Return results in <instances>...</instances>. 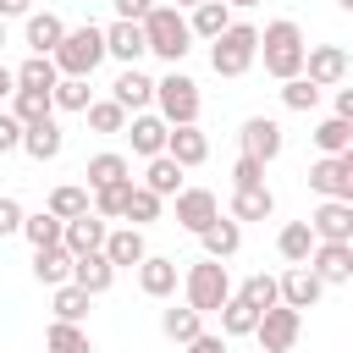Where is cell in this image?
I'll use <instances>...</instances> for the list:
<instances>
[{"label":"cell","instance_id":"cell-1","mask_svg":"<svg viewBox=\"0 0 353 353\" xmlns=\"http://www.w3.org/2000/svg\"><path fill=\"white\" fill-rule=\"evenodd\" d=\"M259 55H265V72H270V77H281V83L303 77V61H309L303 28H298L292 17H276V22L259 33Z\"/></svg>","mask_w":353,"mask_h":353},{"label":"cell","instance_id":"cell-2","mask_svg":"<svg viewBox=\"0 0 353 353\" xmlns=\"http://www.w3.org/2000/svg\"><path fill=\"white\" fill-rule=\"evenodd\" d=\"M143 33H149V55H160V61H171V66L193 50V22H188L176 6H154V11L143 17Z\"/></svg>","mask_w":353,"mask_h":353},{"label":"cell","instance_id":"cell-3","mask_svg":"<svg viewBox=\"0 0 353 353\" xmlns=\"http://www.w3.org/2000/svg\"><path fill=\"white\" fill-rule=\"evenodd\" d=\"M182 292H188V303H193L199 314H221L226 298H232V276H226L221 259H199V265H188Z\"/></svg>","mask_w":353,"mask_h":353},{"label":"cell","instance_id":"cell-4","mask_svg":"<svg viewBox=\"0 0 353 353\" xmlns=\"http://www.w3.org/2000/svg\"><path fill=\"white\" fill-rule=\"evenodd\" d=\"M254 61H259V28H248V22H232V28L210 44V66H215L221 77H243Z\"/></svg>","mask_w":353,"mask_h":353},{"label":"cell","instance_id":"cell-5","mask_svg":"<svg viewBox=\"0 0 353 353\" xmlns=\"http://www.w3.org/2000/svg\"><path fill=\"white\" fill-rule=\"evenodd\" d=\"M105 55H110V50H105V28L83 22V28H72L66 44L55 50V66H61V77H94V66H99Z\"/></svg>","mask_w":353,"mask_h":353},{"label":"cell","instance_id":"cell-6","mask_svg":"<svg viewBox=\"0 0 353 353\" xmlns=\"http://www.w3.org/2000/svg\"><path fill=\"white\" fill-rule=\"evenodd\" d=\"M154 105H160V116L171 121V127H199V83L193 77H182V72H171V77H160V88H154Z\"/></svg>","mask_w":353,"mask_h":353},{"label":"cell","instance_id":"cell-7","mask_svg":"<svg viewBox=\"0 0 353 353\" xmlns=\"http://www.w3.org/2000/svg\"><path fill=\"white\" fill-rule=\"evenodd\" d=\"M298 331H303V314L298 309H287V303H276V309H265L259 314V347L265 353H292V342H298Z\"/></svg>","mask_w":353,"mask_h":353},{"label":"cell","instance_id":"cell-8","mask_svg":"<svg viewBox=\"0 0 353 353\" xmlns=\"http://www.w3.org/2000/svg\"><path fill=\"white\" fill-rule=\"evenodd\" d=\"M176 221L199 237V232H210L215 221H221V204H215V193L210 188H182L176 193Z\"/></svg>","mask_w":353,"mask_h":353},{"label":"cell","instance_id":"cell-9","mask_svg":"<svg viewBox=\"0 0 353 353\" xmlns=\"http://www.w3.org/2000/svg\"><path fill=\"white\" fill-rule=\"evenodd\" d=\"M303 77H309V83H320V88H336V83L347 77V50H342V44H309Z\"/></svg>","mask_w":353,"mask_h":353},{"label":"cell","instance_id":"cell-10","mask_svg":"<svg viewBox=\"0 0 353 353\" xmlns=\"http://www.w3.org/2000/svg\"><path fill=\"white\" fill-rule=\"evenodd\" d=\"M154 88H160V83H154V77H143V72H138V66H121V77H116V83H110V99H116V105H121V110H127V116H132V110H138V116H143V110H149V105H154Z\"/></svg>","mask_w":353,"mask_h":353},{"label":"cell","instance_id":"cell-11","mask_svg":"<svg viewBox=\"0 0 353 353\" xmlns=\"http://www.w3.org/2000/svg\"><path fill=\"white\" fill-rule=\"evenodd\" d=\"M127 138H132V154L154 160V154H165V143H171V121L154 116V110H143V116L127 121Z\"/></svg>","mask_w":353,"mask_h":353},{"label":"cell","instance_id":"cell-12","mask_svg":"<svg viewBox=\"0 0 353 353\" xmlns=\"http://www.w3.org/2000/svg\"><path fill=\"white\" fill-rule=\"evenodd\" d=\"M320 292H325V281H320L309 265H287V270H281V303H287V309L303 314V309L320 303Z\"/></svg>","mask_w":353,"mask_h":353},{"label":"cell","instance_id":"cell-13","mask_svg":"<svg viewBox=\"0 0 353 353\" xmlns=\"http://www.w3.org/2000/svg\"><path fill=\"white\" fill-rule=\"evenodd\" d=\"M309 226H314L320 243H353V204H342V199H320V210L309 215Z\"/></svg>","mask_w":353,"mask_h":353},{"label":"cell","instance_id":"cell-14","mask_svg":"<svg viewBox=\"0 0 353 353\" xmlns=\"http://www.w3.org/2000/svg\"><path fill=\"white\" fill-rule=\"evenodd\" d=\"M237 138H243V154H254V160H265V165H270V160L281 154V143H287V138H281V127H276L270 116H248Z\"/></svg>","mask_w":353,"mask_h":353},{"label":"cell","instance_id":"cell-15","mask_svg":"<svg viewBox=\"0 0 353 353\" xmlns=\"http://www.w3.org/2000/svg\"><path fill=\"white\" fill-rule=\"evenodd\" d=\"M309 270H314L325 287L353 281V243H320V248H314V259H309Z\"/></svg>","mask_w":353,"mask_h":353},{"label":"cell","instance_id":"cell-16","mask_svg":"<svg viewBox=\"0 0 353 353\" xmlns=\"http://www.w3.org/2000/svg\"><path fill=\"white\" fill-rule=\"evenodd\" d=\"M105 50H110L121 66H138V55H149L143 22H110V28H105Z\"/></svg>","mask_w":353,"mask_h":353},{"label":"cell","instance_id":"cell-17","mask_svg":"<svg viewBox=\"0 0 353 353\" xmlns=\"http://www.w3.org/2000/svg\"><path fill=\"white\" fill-rule=\"evenodd\" d=\"M105 259H110L116 270H132V265H143V259H149L143 226H116V232L105 237Z\"/></svg>","mask_w":353,"mask_h":353},{"label":"cell","instance_id":"cell-18","mask_svg":"<svg viewBox=\"0 0 353 353\" xmlns=\"http://www.w3.org/2000/svg\"><path fill=\"white\" fill-rule=\"evenodd\" d=\"M105 237H110V226H105V215H77V221H66V248L83 259V254H105Z\"/></svg>","mask_w":353,"mask_h":353},{"label":"cell","instance_id":"cell-19","mask_svg":"<svg viewBox=\"0 0 353 353\" xmlns=\"http://www.w3.org/2000/svg\"><path fill=\"white\" fill-rule=\"evenodd\" d=\"M66 33H72V28H66L55 11H33V17H28V50H33V55H55V50L66 44Z\"/></svg>","mask_w":353,"mask_h":353},{"label":"cell","instance_id":"cell-20","mask_svg":"<svg viewBox=\"0 0 353 353\" xmlns=\"http://www.w3.org/2000/svg\"><path fill=\"white\" fill-rule=\"evenodd\" d=\"M72 265H77V254H72L66 243H55V248H33V276H39L44 287H66V281H72Z\"/></svg>","mask_w":353,"mask_h":353},{"label":"cell","instance_id":"cell-21","mask_svg":"<svg viewBox=\"0 0 353 353\" xmlns=\"http://www.w3.org/2000/svg\"><path fill=\"white\" fill-rule=\"evenodd\" d=\"M276 248H281V259H287V265H309V259H314V248H320V237H314V226H309V221H287V226H281V237H276Z\"/></svg>","mask_w":353,"mask_h":353},{"label":"cell","instance_id":"cell-22","mask_svg":"<svg viewBox=\"0 0 353 353\" xmlns=\"http://www.w3.org/2000/svg\"><path fill=\"white\" fill-rule=\"evenodd\" d=\"M72 281H77L88 298H99V292H110V287H116V265H110L105 254H83V259L72 265Z\"/></svg>","mask_w":353,"mask_h":353},{"label":"cell","instance_id":"cell-23","mask_svg":"<svg viewBox=\"0 0 353 353\" xmlns=\"http://www.w3.org/2000/svg\"><path fill=\"white\" fill-rule=\"evenodd\" d=\"M138 287H143V298H171V292H176V259L149 254V259L138 265Z\"/></svg>","mask_w":353,"mask_h":353},{"label":"cell","instance_id":"cell-24","mask_svg":"<svg viewBox=\"0 0 353 353\" xmlns=\"http://www.w3.org/2000/svg\"><path fill=\"white\" fill-rule=\"evenodd\" d=\"M165 154L188 171V165H204L210 160V138L199 132V127H171V143H165Z\"/></svg>","mask_w":353,"mask_h":353},{"label":"cell","instance_id":"cell-25","mask_svg":"<svg viewBox=\"0 0 353 353\" xmlns=\"http://www.w3.org/2000/svg\"><path fill=\"white\" fill-rule=\"evenodd\" d=\"M55 83H61V66H55V55H28V61L17 66V88L55 94Z\"/></svg>","mask_w":353,"mask_h":353},{"label":"cell","instance_id":"cell-26","mask_svg":"<svg viewBox=\"0 0 353 353\" xmlns=\"http://www.w3.org/2000/svg\"><path fill=\"white\" fill-rule=\"evenodd\" d=\"M160 331H165L171 342H182V347H188V342H199V336H204V314H199L193 303H182V309L171 303V309L160 314Z\"/></svg>","mask_w":353,"mask_h":353},{"label":"cell","instance_id":"cell-27","mask_svg":"<svg viewBox=\"0 0 353 353\" xmlns=\"http://www.w3.org/2000/svg\"><path fill=\"white\" fill-rule=\"evenodd\" d=\"M188 22H193V39H210V44H215V39L232 28V6H226V0H204V6H193Z\"/></svg>","mask_w":353,"mask_h":353},{"label":"cell","instance_id":"cell-28","mask_svg":"<svg viewBox=\"0 0 353 353\" xmlns=\"http://www.w3.org/2000/svg\"><path fill=\"white\" fill-rule=\"evenodd\" d=\"M11 116H17L22 127L55 121V94H33V88H17V94H11Z\"/></svg>","mask_w":353,"mask_h":353},{"label":"cell","instance_id":"cell-29","mask_svg":"<svg viewBox=\"0 0 353 353\" xmlns=\"http://www.w3.org/2000/svg\"><path fill=\"white\" fill-rule=\"evenodd\" d=\"M270 215H276L270 188H237L232 193V221H270Z\"/></svg>","mask_w":353,"mask_h":353},{"label":"cell","instance_id":"cell-30","mask_svg":"<svg viewBox=\"0 0 353 353\" xmlns=\"http://www.w3.org/2000/svg\"><path fill=\"white\" fill-rule=\"evenodd\" d=\"M143 188L160 193V199H176V193H182V165H176L171 154H154L149 171H143Z\"/></svg>","mask_w":353,"mask_h":353},{"label":"cell","instance_id":"cell-31","mask_svg":"<svg viewBox=\"0 0 353 353\" xmlns=\"http://www.w3.org/2000/svg\"><path fill=\"white\" fill-rule=\"evenodd\" d=\"M199 243H204V259H232L243 248V226L237 221H215L210 232H199Z\"/></svg>","mask_w":353,"mask_h":353},{"label":"cell","instance_id":"cell-32","mask_svg":"<svg viewBox=\"0 0 353 353\" xmlns=\"http://www.w3.org/2000/svg\"><path fill=\"white\" fill-rule=\"evenodd\" d=\"M259 331V309L248 303V298H226V309H221V336H254Z\"/></svg>","mask_w":353,"mask_h":353},{"label":"cell","instance_id":"cell-33","mask_svg":"<svg viewBox=\"0 0 353 353\" xmlns=\"http://www.w3.org/2000/svg\"><path fill=\"white\" fill-rule=\"evenodd\" d=\"M314 149H320L325 160H336V154H347V149H353V127H347L342 116H325V121L314 127Z\"/></svg>","mask_w":353,"mask_h":353},{"label":"cell","instance_id":"cell-34","mask_svg":"<svg viewBox=\"0 0 353 353\" xmlns=\"http://www.w3.org/2000/svg\"><path fill=\"white\" fill-rule=\"evenodd\" d=\"M61 143H66V132H61L55 121H39V127H28V132H22V149H28L39 165H44V160H55V154H61Z\"/></svg>","mask_w":353,"mask_h":353},{"label":"cell","instance_id":"cell-35","mask_svg":"<svg viewBox=\"0 0 353 353\" xmlns=\"http://www.w3.org/2000/svg\"><path fill=\"white\" fill-rule=\"evenodd\" d=\"M309 188H314L320 199H342V204H347V182H342V160H325V154H320V160L309 165Z\"/></svg>","mask_w":353,"mask_h":353},{"label":"cell","instance_id":"cell-36","mask_svg":"<svg viewBox=\"0 0 353 353\" xmlns=\"http://www.w3.org/2000/svg\"><path fill=\"white\" fill-rule=\"evenodd\" d=\"M132 176L127 182H110V188H94V215H105V221H127V204H132Z\"/></svg>","mask_w":353,"mask_h":353},{"label":"cell","instance_id":"cell-37","mask_svg":"<svg viewBox=\"0 0 353 353\" xmlns=\"http://www.w3.org/2000/svg\"><path fill=\"white\" fill-rule=\"evenodd\" d=\"M22 237H28L33 248H55V243H66V221L50 215V210H39V215L22 221Z\"/></svg>","mask_w":353,"mask_h":353},{"label":"cell","instance_id":"cell-38","mask_svg":"<svg viewBox=\"0 0 353 353\" xmlns=\"http://www.w3.org/2000/svg\"><path fill=\"white\" fill-rule=\"evenodd\" d=\"M88 210H94V193H88V188L61 182V188L50 193V215H61V221H77V215H88Z\"/></svg>","mask_w":353,"mask_h":353},{"label":"cell","instance_id":"cell-39","mask_svg":"<svg viewBox=\"0 0 353 353\" xmlns=\"http://www.w3.org/2000/svg\"><path fill=\"white\" fill-rule=\"evenodd\" d=\"M237 298H248V303L265 314V309H276V303H281V276H265V270H254V276L237 287Z\"/></svg>","mask_w":353,"mask_h":353},{"label":"cell","instance_id":"cell-40","mask_svg":"<svg viewBox=\"0 0 353 353\" xmlns=\"http://www.w3.org/2000/svg\"><path fill=\"white\" fill-rule=\"evenodd\" d=\"M44 347H50V353H94L88 331H83V325H72V320H55V325L44 331Z\"/></svg>","mask_w":353,"mask_h":353},{"label":"cell","instance_id":"cell-41","mask_svg":"<svg viewBox=\"0 0 353 353\" xmlns=\"http://www.w3.org/2000/svg\"><path fill=\"white\" fill-rule=\"evenodd\" d=\"M83 176H88V193H94V188H110V182H127V160L105 149V154H94V160H88V171H83Z\"/></svg>","mask_w":353,"mask_h":353},{"label":"cell","instance_id":"cell-42","mask_svg":"<svg viewBox=\"0 0 353 353\" xmlns=\"http://www.w3.org/2000/svg\"><path fill=\"white\" fill-rule=\"evenodd\" d=\"M88 105H94L88 77H61V83H55V110H83V116H88Z\"/></svg>","mask_w":353,"mask_h":353},{"label":"cell","instance_id":"cell-43","mask_svg":"<svg viewBox=\"0 0 353 353\" xmlns=\"http://www.w3.org/2000/svg\"><path fill=\"white\" fill-rule=\"evenodd\" d=\"M127 121H132V116H127L116 99H94V105H88V127H94V132H127Z\"/></svg>","mask_w":353,"mask_h":353},{"label":"cell","instance_id":"cell-44","mask_svg":"<svg viewBox=\"0 0 353 353\" xmlns=\"http://www.w3.org/2000/svg\"><path fill=\"white\" fill-rule=\"evenodd\" d=\"M83 314H88V292H83L77 281L55 287V320H72V325H83Z\"/></svg>","mask_w":353,"mask_h":353},{"label":"cell","instance_id":"cell-45","mask_svg":"<svg viewBox=\"0 0 353 353\" xmlns=\"http://www.w3.org/2000/svg\"><path fill=\"white\" fill-rule=\"evenodd\" d=\"M281 105H287V110H314V105H320V83H309V77L281 83Z\"/></svg>","mask_w":353,"mask_h":353},{"label":"cell","instance_id":"cell-46","mask_svg":"<svg viewBox=\"0 0 353 353\" xmlns=\"http://www.w3.org/2000/svg\"><path fill=\"white\" fill-rule=\"evenodd\" d=\"M127 221H132V226H149V221H160V193H149V188H132Z\"/></svg>","mask_w":353,"mask_h":353},{"label":"cell","instance_id":"cell-47","mask_svg":"<svg viewBox=\"0 0 353 353\" xmlns=\"http://www.w3.org/2000/svg\"><path fill=\"white\" fill-rule=\"evenodd\" d=\"M232 182H237V188H265V160H254V154H237V165H232Z\"/></svg>","mask_w":353,"mask_h":353},{"label":"cell","instance_id":"cell-48","mask_svg":"<svg viewBox=\"0 0 353 353\" xmlns=\"http://www.w3.org/2000/svg\"><path fill=\"white\" fill-rule=\"evenodd\" d=\"M22 132H28V127H22V121H17L11 110H0V154H11V149H22Z\"/></svg>","mask_w":353,"mask_h":353},{"label":"cell","instance_id":"cell-49","mask_svg":"<svg viewBox=\"0 0 353 353\" xmlns=\"http://www.w3.org/2000/svg\"><path fill=\"white\" fill-rule=\"evenodd\" d=\"M22 221H28V210H22L17 199H0V237H11V232H22Z\"/></svg>","mask_w":353,"mask_h":353},{"label":"cell","instance_id":"cell-50","mask_svg":"<svg viewBox=\"0 0 353 353\" xmlns=\"http://www.w3.org/2000/svg\"><path fill=\"white\" fill-rule=\"evenodd\" d=\"M154 11V0H116V22H143Z\"/></svg>","mask_w":353,"mask_h":353},{"label":"cell","instance_id":"cell-51","mask_svg":"<svg viewBox=\"0 0 353 353\" xmlns=\"http://www.w3.org/2000/svg\"><path fill=\"white\" fill-rule=\"evenodd\" d=\"M188 353H226V336H199V342H188Z\"/></svg>","mask_w":353,"mask_h":353},{"label":"cell","instance_id":"cell-52","mask_svg":"<svg viewBox=\"0 0 353 353\" xmlns=\"http://www.w3.org/2000/svg\"><path fill=\"white\" fill-rule=\"evenodd\" d=\"M336 116L353 127V88H336Z\"/></svg>","mask_w":353,"mask_h":353},{"label":"cell","instance_id":"cell-53","mask_svg":"<svg viewBox=\"0 0 353 353\" xmlns=\"http://www.w3.org/2000/svg\"><path fill=\"white\" fill-rule=\"evenodd\" d=\"M28 6H33V0H0V17H33Z\"/></svg>","mask_w":353,"mask_h":353},{"label":"cell","instance_id":"cell-54","mask_svg":"<svg viewBox=\"0 0 353 353\" xmlns=\"http://www.w3.org/2000/svg\"><path fill=\"white\" fill-rule=\"evenodd\" d=\"M336 160H342V182H347V204H353V149H347V154H336Z\"/></svg>","mask_w":353,"mask_h":353},{"label":"cell","instance_id":"cell-55","mask_svg":"<svg viewBox=\"0 0 353 353\" xmlns=\"http://www.w3.org/2000/svg\"><path fill=\"white\" fill-rule=\"evenodd\" d=\"M6 94H17V72H6V66H0V99H6Z\"/></svg>","mask_w":353,"mask_h":353},{"label":"cell","instance_id":"cell-56","mask_svg":"<svg viewBox=\"0 0 353 353\" xmlns=\"http://www.w3.org/2000/svg\"><path fill=\"white\" fill-rule=\"evenodd\" d=\"M182 6H188V11H193V6H204V0H176V11H182Z\"/></svg>","mask_w":353,"mask_h":353},{"label":"cell","instance_id":"cell-57","mask_svg":"<svg viewBox=\"0 0 353 353\" xmlns=\"http://www.w3.org/2000/svg\"><path fill=\"white\" fill-rule=\"evenodd\" d=\"M336 6H342V11H347V17H353V0H336Z\"/></svg>","mask_w":353,"mask_h":353},{"label":"cell","instance_id":"cell-58","mask_svg":"<svg viewBox=\"0 0 353 353\" xmlns=\"http://www.w3.org/2000/svg\"><path fill=\"white\" fill-rule=\"evenodd\" d=\"M0 50H6V17H0Z\"/></svg>","mask_w":353,"mask_h":353},{"label":"cell","instance_id":"cell-59","mask_svg":"<svg viewBox=\"0 0 353 353\" xmlns=\"http://www.w3.org/2000/svg\"><path fill=\"white\" fill-rule=\"evenodd\" d=\"M226 6H259V0H226Z\"/></svg>","mask_w":353,"mask_h":353}]
</instances>
